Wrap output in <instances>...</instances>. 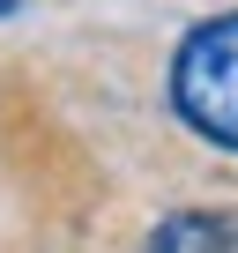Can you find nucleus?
<instances>
[{"label": "nucleus", "mask_w": 238, "mask_h": 253, "mask_svg": "<svg viewBox=\"0 0 238 253\" xmlns=\"http://www.w3.org/2000/svg\"><path fill=\"white\" fill-rule=\"evenodd\" d=\"M171 112L201 142L238 157V8L208 15V23H194L179 38V52H171Z\"/></svg>", "instance_id": "obj_1"}, {"label": "nucleus", "mask_w": 238, "mask_h": 253, "mask_svg": "<svg viewBox=\"0 0 238 253\" xmlns=\"http://www.w3.org/2000/svg\"><path fill=\"white\" fill-rule=\"evenodd\" d=\"M231 253H238V216H231Z\"/></svg>", "instance_id": "obj_4"}, {"label": "nucleus", "mask_w": 238, "mask_h": 253, "mask_svg": "<svg viewBox=\"0 0 238 253\" xmlns=\"http://www.w3.org/2000/svg\"><path fill=\"white\" fill-rule=\"evenodd\" d=\"M142 253H231V216H208V209H179L149 231Z\"/></svg>", "instance_id": "obj_2"}, {"label": "nucleus", "mask_w": 238, "mask_h": 253, "mask_svg": "<svg viewBox=\"0 0 238 253\" xmlns=\"http://www.w3.org/2000/svg\"><path fill=\"white\" fill-rule=\"evenodd\" d=\"M23 8H30V0H0V23H8V15H23Z\"/></svg>", "instance_id": "obj_3"}]
</instances>
